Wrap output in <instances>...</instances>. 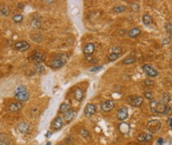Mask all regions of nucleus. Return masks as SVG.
Masks as SVG:
<instances>
[{
  "label": "nucleus",
  "mask_w": 172,
  "mask_h": 145,
  "mask_svg": "<svg viewBox=\"0 0 172 145\" xmlns=\"http://www.w3.org/2000/svg\"><path fill=\"white\" fill-rule=\"evenodd\" d=\"M150 107L153 113H158V114H162V115L169 114L171 110V107H169L168 105L163 102L157 101V100H152L150 102Z\"/></svg>",
  "instance_id": "obj_1"
},
{
  "label": "nucleus",
  "mask_w": 172,
  "mask_h": 145,
  "mask_svg": "<svg viewBox=\"0 0 172 145\" xmlns=\"http://www.w3.org/2000/svg\"><path fill=\"white\" fill-rule=\"evenodd\" d=\"M68 60H69V56L66 53H59L51 62L50 66L54 69L61 68L67 63Z\"/></svg>",
  "instance_id": "obj_2"
},
{
  "label": "nucleus",
  "mask_w": 172,
  "mask_h": 145,
  "mask_svg": "<svg viewBox=\"0 0 172 145\" xmlns=\"http://www.w3.org/2000/svg\"><path fill=\"white\" fill-rule=\"evenodd\" d=\"M161 127H162V124H161V122L159 120H158V119H152V120H151V121L148 122L146 128H147V131H148L149 134L152 135V134L158 133L160 131Z\"/></svg>",
  "instance_id": "obj_3"
},
{
  "label": "nucleus",
  "mask_w": 172,
  "mask_h": 145,
  "mask_svg": "<svg viewBox=\"0 0 172 145\" xmlns=\"http://www.w3.org/2000/svg\"><path fill=\"white\" fill-rule=\"evenodd\" d=\"M128 102L133 107H139L143 103V97L139 95H130L127 97Z\"/></svg>",
  "instance_id": "obj_4"
},
{
  "label": "nucleus",
  "mask_w": 172,
  "mask_h": 145,
  "mask_svg": "<svg viewBox=\"0 0 172 145\" xmlns=\"http://www.w3.org/2000/svg\"><path fill=\"white\" fill-rule=\"evenodd\" d=\"M116 117L119 120L122 121V120H125L126 119H127L128 117V108L126 107H120L118 112H117V114H116Z\"/></svg>",
  "instance_id": "obj_5"
},
{
  "label": "nucleus",
  "mask_w": 172,
  "mask_h": 145,
  "mask_svg": "<svg viewBox=\"0 0 172 145\" xmlns=\"http://www.w3.org/2000/svg\"><path fill=\"white\" fill-rule=\"evenodd\" d=\"M29 94L27 91L18 92V93L15 94V99L20 103L27 101L29 100Z\"/></svg>",
  "instance_id": "obj_6"
},
{
  "label": "nucleus",
  "mask_w": 172,
  "mask_h": 145,
  "mask_svg": "<svg viewBox=\"0 0 172 145\" xmlns=\"http://www.w3.org/2000/svg\"><path fill=\"white\" fill-rule=\"evenodd\" d=\"M142 69H143L144 72L148 76L154 77V76H157L158 75V71H156L153 67H152L149 65H144L143 67H142Z\"/></svg>",
  "instance_id": "obj_7"
},
{
  "label": "nucleus",
  "mask_w": 172,
  "mask_h": 145,
  "mask_svg": "<svg viewBox=\"0 0 172 145\" xmlns=\"http://www.w3.org/2000/svg\"><path fill=\"white\" fill-rule=\"evenodd\" d=\"M15 47L17 51H20V52H25L27 50L29 49L30 47V45L29 44V42L27 41H17L16 44H15Z\"/></svg>",
  "instance_id": "obj_8"
},
{
  "label": "nucleus",
  "mask_w": 172,
  "mask_h": 145,
  "mask_svg": "<svg viewBox=\"0 0 172 145\" xmlns=\"http://www.w3.org/2000/svg\"><path fill=\"white\" fill-rule=\"evenodd\" d=\"M30 60L32 61H35V62H37V63H40V62H42L46 59V54L42 53H35L30 58H29Z\"/></svg>",
  "instance_id": "obj_9"
},
{
  "label": "nucleus",
  "mask_w": 172,
  "mask_h": 145,
  "mask_svg": "<svg viewBox=\"0 0 172 145\" xmlns=\"http://www.w3.org/2000/svg\"><path fill=\"white\" fill-rule=\"evenodd\" d=\"M114 107H115V103L113 100H106L103 102L101 106V109L103 112H110Z\"/></svg>",
  "instance_id": "obj_10"
},
{
  "label": "nucleus",
  "mask_w": 172,
  "mask_h": 145,
  "mask_svg": "<svg viewBox=\"0 0 172 145\" xmlns=\"http://www.w3.org/2000/svg\"><path fill=\"white\" fill-rule=\"evenodd\" d=\"M97 112V107L96 105L94 104H88L86 107H85V109H84V114L88 117L90 116H92L93 114H95Z\"/></svg>",
  "instance_id": "obj_11"
},
{
  "label": "nucleus",
  "mask_w": 172,
  "mask_h": 145,
  "mask_svg": "<svg viewBox=\"0 0 172 145\" xmlns=\"http://www.w3.org/2000/svg\"><path fill=\"white\" fill-rule=\"evenodd\" d=\"M16 129L22 133V134H28L29 132V126L27 123L25 122H21L17 125Z\"/></svg>",
  "instance_id": "obj_12"
},
{
  "label": "nucleus",
  "mask_w": 172,
  "mask_h": 145,
  "mask_svg": "<svg viewBox=\"0 0 172 145\" xmlns=\"http://www.w3.org/2000/svg\"><path fill=\"white\" fill-rule=\"evenodd\" d=\"M62 126H63V120L59 116L56 117L51 124V127L54 128V130H59L62 128Z\"/></svg>",
  "instance_id": "obj_13"
},
{
  "label": "nucleus",
  "mask_w": 172,
  "mask_h": 145,
  "mask_svg": "<svg viewBox=\"0 0 172 145\" xmlns=\"http://www.w3.org/2000/svg\"><path fill=\"white\" fill-rule=\"evenodd\" d=\"M137 140L140 143H145V142H150L152 140V136L149 133H145L142 135H139L137 137Z\"/></svg>",
  "instance_id": "obj_14"
},
{
  "label": "nucleus",
  "mask_w": 172,
  "mask_h": 145,
  "mask_svg": "<svg viewBox=\"0 0 172 145\" xmlns=\"http://www.w3.org/2000/svg\"><path fill=\"white\" fill-rule=\"evenodd\" d=\"M84 96V92L83 91L82 88H77L74 90V97L78 101H82Z\"/></svg>",
  "instance_id": "obj_15"
},
{
  "label": "nucleus",
  "mask_w": 172,
  "mask_h": 145,
  "mask_svg": "<svg viewBox=\"0 0 172 145\" xmlns=\"http://www.w3.org/2000/svg\"><path fill=\"white\" fill-rule=\"evenodd\" d=\"M22 103H20V102H13V103L10 104L9 107H8L9 111L13 112V113L20 111V110L22 109Z\"/></svg>",
  "instance_id": "obj_16"
},
{
  "label": "nucleus",
  "mask_w": 172,
  "mask_h": 145,
  "mask_svg": "<svg viewBox=\"0 0 172 145\" xmlns=\"http://www.w3.org/2000/svg\"><path fill=\"white\" fill-rule=\"evenodd\" d=\"M76 114L77 113H76V112L74 110H69L68 112H66V113H64V119H65V120L67 123H69V122H71L75 118Z\"/></svg>",
  "instance_id": "obj_17"
},
{
  "label": "nucleus",
  "mask_w": 172,
  "mask_h": 145,
  "mask_svg": "<svg viewBox=\"0 0 172 145\" xmlns=\"http://www.w3.org/2000/svg\"><path fill=\"white\" fill-rule=\"evenodd\" d=\"M94 51H95V46L93 43H88L84 49V53L87 56H90L94 53Z\"/></svg>",
  "instance_id": "obj_18"
},
{
  "label": "nucleus",
  "mask_w": 172,
  "mask_h": 145,
  "mask_svg": "<svg viewBox=\"0 0 172 145\" xmlns=\"http://www.w3.org/2000/svg\"><path fill=\"white\" fill-rule=\"evenodd\" d=\"M10 138L6 133H0V145H10Z\"/></svg>",
  "instance_id": "obj_19"
},
{
  "label": "nucleus",
  "mask_w": 172,
  "mask_h": 145,
  "mask_svg": "<svg viewBox=\"0 0 172 145\" xmlns=\"http://www.w3.org/2000/svg\"><path fill=\"white\" fill-rule=\"evenodd\" d=\"M141 34V30L139 28H133L132 29H130L127 33L128 36L131 38H135L137 36H139Z\"/></svg>",
  "instance_id": "obj_20"
},
{
  "label": "nucleus",
  "mask_w": 172,
  "mask_h": 145,
  "mask_svg": "<svg viewBox=\"0 0 172 145\" xmlns=\"http://www.w3.org/2000/svg\"><path fill=\"white\" fill-rule=\"evenodd\" d=\"M30 25L33 28L35 29H38V28H41V20L38 19V18H33L31 22H30Z\"/></svg>",
  "instance_id": "obj_21"
},
{
  "label": "nucleus",
  "mask_w": 172,
  "mask_h": 145,
  "mask_svg": "<svg viewBox=\"0 0 172 145\" xmlns=\"http://www.w3.org/2000/svg\"><path fill=\"white\" fill-rule=\"evenodd\" d=\"M119 130L121 133L123 134H126L128 133V132L130 131V126L129 125H127L126 123H121L120 125H119Z\"/></svg>",
  "instance_id": "obj_22"
},
{
  "label": "nucleus",
  "mask_w": 172,
  "mask_h": 145,
  "mask_svg": "<svg viewBox=\"0 0 172 145\" xmlns=\"http://www.w3.org/2000/svg\"><path fill=\"white\" fill-rule=\"evenodd\" d=\"M69 110H71V106L67 103H63V104H61V106L59 107L58 113H65L68 112Z\"/></svg>",
  "instance_id": "obj_23"
},
{
  "label": "nucleus",
  "mask_w": 172,
  "mask_h": 145,
  "mask_svg": "<svg viewBox=\"0 0 172 145\" xmlns=\"http://www.w3.org/2000/svg\"><path fill=\"white\" fill-rule=\"evenodd\" d=\"M142 21H143V23L145 25V26H149L152 24V18L151 16L149 15H144L143 17H142Z\"/></svg>",
  "instance_id": "obj_24"
},
{
  "label": "nucleus",
  "mask_w": 172,
  "mask_h": 145,
  "mask_svg": "<svg viewBox=\"0 0 172 145\" xmlns=\"http://www.w3.org/2000/svg\"><path fill=\"white\" fill-rule=\"evenodd\" d=\"M10 9L7 6H3L0 9V16H7L10 14Z\"/></svg>",
  "instance_id": "obj_25"
},
{
  "label": "nucleus",
  "mask_w": 172,
  "mask_h": 145,
  "mask_svg": "<svg viewBox=\"0 0 172 145\" xmlns=\"http://www.w3.org/2000/svg\"><path fill=\"white\" fill-rule=\"evenodd\" d=\"M136 61V59H135V58L134 57H127V58H126L124 60H123V64L124 65H130V64H133L134 62Z\"/></svg>",
  "instance_id": "obj_26"
},
{
  "label": "nucleus",
  "mask_w": 172,
  "mask_h": 145,
  "mask_svg": "<svg viewBox=\"0 0 172 145\" xmlns=\"http://www.w3.org/2000/svg\"><path fill=\"white\" fill-rule=\"evenodd\" d=\"M12 19H13V21H14L16 23H19V22H22V20H23V16L21 15V14H17V15H15V16L12 17Z\"/></svg>",
  "instance_id": "obj_27"
},
{
  "label": "nucleus",
  "mask_w": 172,
  "mask_h": 145,
  "mask_svg": "<svg viewBox=\"0 0 172 145\" xmlns=\"http://www.w3.org/2000/svg\"><path fill=\"white\" fill-rule=\"evenodd\" d=\"M78 132H79V134H80L83 138H89V137H90V132H89L87 130L84 129V128H81V129L78 131Z\"/></svg>",
  "instance_id": "obj_28"
},
{
  "label": "nucleus",
  "mask_w": 172,
  "mask_h": 145,
  "mask_svg": "<svg viewBox=\"0 0 172 145\" xmlns=\"http://www.w3.org/2000/svg\"><path fill=\"white\" fill-rule=\"evenodd\" d=\"M35 71L38 73H40V74H41V73H43L45 71V68H44V66L43 65H41V64H37V65H35Z\"/></svg>",
  "instance_id": "obj_29"
},
{
  "label": "nucleus",
  "mask_w": 172,
  "mask_h": 145,
  "mask_svg": "<svg viewBox=\"0 0 172 145\" xmlns=\"http://www.w3.org/2000/svg\"><path fill=\"white\" fill-rule=\"evenodd\" d=\"M162 100H163V101H164L165 104L169 103L171 101V96H170V94H167V93H164L162 94Z\"/></svg>",
  "instance_id": "obj_30"
},
{
  "label": "nucleus",
  "mask_w": 172,
  "mask_h": 145,
  "mask_svg": "<svg viewBox=\"0 0 172 145\" xmlns=\"http://www.w3.org/2000/svg\"><path fill=\"white\" fill-rule=\"evenodd\" d=\"M126 9V8L123 5H118V6H115L114 7V11L117 12V13H121V12H124L125 10Z\"/></svg>",
  "instance_id": "obj_31"
},
{
  "label": "nucleus",
  "mask_w": 172,
  "mask_h": 145,
  "mask_svg": "<svg viewBox=\"0 0 172 145\" xmlns=\"http://www.w3.org/2000/svg\"><path fill=\"white\" fill-rule=\"evenodd\" d=\"M31 38H32V40L35 41V42H41L42 40H43V37L41 35V34H34V35H32L31 36Z\"/></svg>",
  "instance_id": "obj_32"
},
{
  "label": "nucleus",
  "mask_w": 172,
  "mask_h": 145,
  "mask_svg": "<svg viewBox=\"0 0 172 145\" xmlns=\"http://www.w3.org/2000/svg\"><path fill=\"white\" fill-rule=\"evenodd\" d=\"M122 50L120 47H114L112 48V53H115V54H117V55H120V53H121Z\"/></svg>",
  "instance_id": "obj_33"
},
{
  "label": "nucleus",
  "mask_w": 172,
  "mask_h": 145,
  "mask_svg": "<svg viewBox=\"0 0 172 145\" xmlns=\"http://www.w3.org/2000/svg\"><path fill=\"white\" fill-rule=\"evenodd\" d=\"M130 7H131L132 10H133V11H134V12H137V11H139V4H137V3H131Z\"/></svg>",
  "instance_id": "obj_34"
},
{
  "label": "nucleus",
  "mask_w": 172,
  "mask_h": 145,
  "mask_svg": "<svg viewBox=\"0 0 172 145\" xmlns=\"http://www.w3.org/2000/svg\"><path fill=\"white\" fill-rule=\"evenodd\" d=\"M86 60H87L89 63H90V64H97V59L96 58H92V57H90V56H87Z\"/></svg>",
  "instance_id": "obj_35"
},
{
  "label": "nucleus",
  "mask_w": 172,
  "mask_h": 145,
  "mask_svg": "<svg viewBox=\"0 0 172 145\" xmlns=\"http://www.w3.org/2000/svg\"><path fill=\"white\" fill-rule=\"evenodd\" d=\"M118 58H119V55L115 54V53H110L109 56V61H115Z\"/></svg>",
  "instance_id": "obj_36"
},
{
  "label": "nucleus",
  "mask_w": 172,
  "mask_h": 145,
  "mask_svg": "<svg viewBox=\"0 0 172 145\" xmlns=\"http://www.w3.org/2000/svg\"><path fill=\"white\" fill-rule=\"evenodd\" d=\"M144 95H145V97L146 99H148V100H152V98H153V94H152L151 92H145Z\"/></svg>",
  "instance_id": "obj_37"
},
{
  "label": "nucleus",
  "mask_w": 172,
  "mask_h": 145,
  "mask_svg": "<svg viewBox=\"0 0 172 145\" xmlns=\"http://www.w3.org/2000/svg\"><path fill=\"white\" fill-rule=\"evenodd\" d=\"M103 69V66H95L93 68L90 69V71L91 72H97V71H99Z\"/></svg>",
  "instance_id": "obj_38"
},
{
  "label": "nucleus",
  "mask_w": 172,
  "mask_h": 145,
  "mask_svg": "<svg viewBox=\"0 0 172 145\" xmlns=\"http://www.w3.org/2000/svg\"><path fill=\"white\" fill-rule=\"evenodd\" d=\"M145 84L146 86H153L154 85V82L152 80H150V79H146L145 80Z\"/></svg>",
  "instance_id": "obj_39"
},
{
  "label": "nucleus",
  "mask_w": 172,
  "mask_h": 145,
  "mask_svg": "<svg viewBox=\"0 0 172 145\" xmlns=\"http://www.w3.org/2000/svg\"><path fill=\"white\" fill-rule=\"evenodd\" d=\"M165 28H166V31L171 34V23H167L165 26Z\"/></svg>",
  "instance_id": "obj_40"
},
{
  "label": "nucleus",
  "mask_w": 172,
  "mask_h": 145,
  "mask_svg": "<svg viewBox=\"0 0 172 145\" xmlns=\"http://www.w3.org/2000/svg\"><path fill=\"white\" fill-rule=\"evenodd\" d=\"M22 91H27L26 90V88L24 86H20L16 88V93H18V92H22Z\"/></svg>",
  "instance_id": "obj_41"
},
{
  "label": "nucleus",
  "mask_w": 172,
  "mask_h": 145,
  "mask_svg": "<svg viewBox=\"0 0 172 145\" xmlns=\"http://www.w3.org/2000/svg\"><path fill=\"white\" fill-rule=\"evenodd\" d=\"M170 42H171V37L169 39H165L163 40V45H168L170 44Z\"/></svg>",
  "instance_id": "obj_42"
},
{
  "label": "nucleus",
  "mask_w": 172,
  "mask_h": 145,
  "mask_svg": "<svg viewBox=\"0 0 172 145\" xmlns=\"http://www.w3.org/2000/svg\"><path fill=\"white\" fill-rule=\"evenodd\" d=\"M157 143H158V145H163V144H164V139H163L162 138H159L158 139Z\"/></svg>",
  "instance_id": "obj_43"
},
{
  "label": "nucleus",
  "mask_w": 172,
  "mask_h": 145,
  "mask_svg": "<svg viewBox=\"0 0 172 145\" xmlns=\"http://www.w3.org/2000/svg\"><path fill=\"white\" fill-rule=\"evenodd\" d=\"M24 6H25L24 3H18V4H17V8H18V9H23Z\"/></svg>",
  "instance_id": "obj_44"
},
{
  "label": "nucleus",
  "mask_w": 172,
  "mask_h": 145,
  "mask_svg": "<svg viewBox=\"0 0 172 145\" xmlns=\"http://www.w3.org/2000/svg\"><path fill=\"white\" fill-rule=\"evenodd\" d=\"M168 124H169V125H170V128L171 129V117L169 118V119H168Z\"/></svg>",
  "instance_id": "obj_45"
},
{
  "label": "nucleus",
  "mask_w": 172,
  "mask_h": 145,
  "mask_svg": "<svg viewBox=\"0 0 172 145\" xmlns=\"http://www.w3.org/2000/svg\"><path fill=\"white\" fill-rule=\"evenodd\" d=\"M55 1H45L46 3H54Z\"/></svg>",
  "instance_id": "obj_46"
},
{
  "label": "nucleus",
  "mask_w": 172,
  "mask_h": 145,
  "mask_svg": "<svg viewBox=\"0 0 172 145\" xmlns=\"http://www.w3.org/2000/svg\"><path fill=\"white\" fill-rule=\"evenodd\" d=\"M50 135H51V132H48L47 133L46 137H47V138H49V137H50Z\"/></svg>",
  "instance_id": "obj_47"
},
{
  "label": "nucleus",
  "mask_w": 172,
  "mask_h": 145,
  "mask_svg": "<svg viewBox=\"0 0 172 145\" xmlns=\"http://www.w3.org/2000/svg\"><path fill=\"white\" fill-rule=\"evenodd\" d=\"M60 145H63V144H60Z\"/></svg>",
  "instance_id": "obj_48"
}]
</instances>
